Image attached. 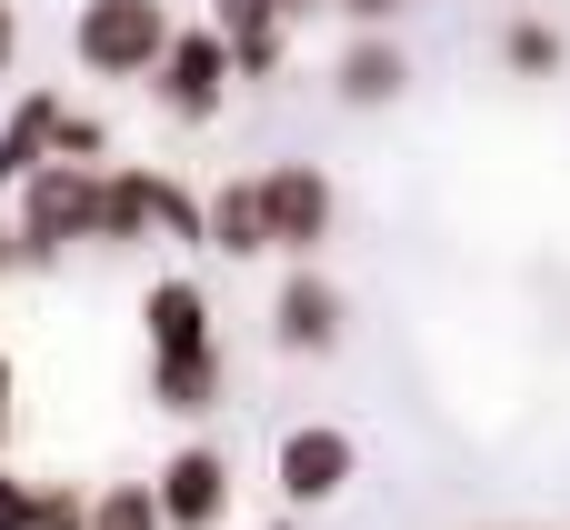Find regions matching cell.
I'll return each mask as SVG.
<instances>
[{"instance_id": "cell-1", "label": "cell", "mask_w": 570, "mask_h": 530, "mask_svg": "<svg viewBox=\"0 0 570 530\" xmlns=\"http://www.w3.org/2000/svg\"><path fill=\"white\" fill-rule=\"evenodd\" d=\"M90 190H100V160H40L20 180V210H10V241L20 261H60L90 241Z\"/></svg>"}, {"instance_id": "cell-2", "label": "cell", "mask_w": 570, "mask_h": 530, "mask_svg": "<svg viewBox=\"0 0 570 530\" xmlns=\"http://www.w3.org/2000/svg\"><path fill=\"white\" fill-rule=\"evenodd\" d=\"M160 40H170V0H80L70 20V60L90 80H150Z\"/></svg>"}, {"instance_id": "cell-3", "label": "cell", "mask_w": 570, "mask_h": 530, "mask_svg": "<svg viewBox=\"0 0 570 530\" xmlns=\"http://www.w3.org/2000/svg\"><path fill=\"white\" fill-rule=\"evenodd\" d=\"M230 80H240V70H230V40H220L210 20H190V30L170 20V40H160V60H150V100L200 130V120H220Z\"/></svg>"}, {"instance_id": "cell-4", "label": "cell", "mask_w": 570, "mask_h": 530, "mask_svg": "<svg viewBox=\"0 0 570 530\" xmlns=\"http://www.w3.org/2000/svg\"><path fill=\"white\" fill-rule=\"evenodd\" d=\"M250 180H261V230H271V251H281V261H311V251L331 241V220H341L331 170H311V160H271V170H250Z\"/></svg>"}, {"instance_id": "cell-5", "label": "cell", "mask_w": 570, "mask_h": 530, "mask_svg": "<svg viewBox=\"0 0 570 530\" xmlns=\"http://www.w3.org/2000/svg\"><path fill=\"white\" fill-rule=\"evenodd\" d=\"M361 481V441L341 431V421H301V431H281V451H271V491L291 501V511H321V501H341Z\"/></svg>"}, {"instance_id": "cell-6", "label": "cell", "mask_w": 570, "mask_h": 530, "mask_svg": "<svg viewBox=\"0 0 570 530\" xmlns=\"http://www.w3.org/2000/svg\"><path fill=\"white\" fill-rule=\"evenodd\" d=\"M271 341L291 351V361H331L341 341H351V291L341 281H321L311 261L271 291Z\"/></svg>"}, {"instance_id": "cell-7", "label": "cell", "mask_w": 570, "mask_h": 530, "mask_svg": "<svg viewBox=\"0 0 570 530\" xmlns=\"http://www.w3.org/2000/svg\"><path fill=\"white\" fill-rule=\"evenodd\" d=\"M150 501H160V530H220L230 521V451L180 441V451L150 471Z\"/></svg>"}, {"instance_id": "cell-8", "label": "cell", "mask_w": 570, "mask_h": 530, "mask_svg": "<svg viewBox=\"0 0 570 530\" xmlns=\"http://www.w3.org/2000/svg\"><path fill=\"white\" fill-rule=\"evenodd\" d=\"M90 241H100V251L160 241V170H100V190H90Z\"/></svg>"}, {"instance_id": "cell-9", "label": "cell", "mask_w": 570, "mask_h": 530, "mask_svg": "<svg viewBox=\"0 0 570 530\" xmlns=\"http://www.w3.org/2000/svg\"><path fill=\"white\" fill-rule=\"evenodd\" d=\"M401 90H411V60H401L391 30H361V40L331 60V100H341V110H391Z\"/></svg>"}, {"instance_id": "cell-10", "label": "cell", "mask_w": 570, "mask_h": 530, "mask_svg": "<svg viewBox=\"0 0 570 530\" xmlns=\"http://www.w3.org/2000/svg\"><path fill=\"white\" fill-rule=\"evenodd\" d=\"M200 251L220 261H271V230H261V180H220L200 200Z\"/></svg>"}, {"instance_id": "cell-11", "label": "cell", "mask_w": 570, "mask_h": 530, "mask_svg": "<svg viewBox=\"0 0 570 530\" xmlns=\"http://www.w3.org/2000/svg\"><path fill=\"white\" fill-rule=\"evenodd\" d=\"M140 331H150V351H200V341H210V291H200L190 271L150 281V291H140Z\"/></svg>"}, {"instance_id": "cell-12", "label": "cell", "mask_w": 570, "mask_h": 530, "mask_svg": "<svg viewBox=\"0 0 570 530\" xmlns=\"http://www.w3.org/2000/svg\"><path fill=\"white\" fill-rule=\"evenodd\" d=\"M150 401H160L170 421H200V411L220 401V341H200V351H150Z\"/></svg>"}, {"instance_id": "cell-13", "label": "cell", "mask_w": 570, "mask_h": 530, "mask_svg": "<svg viewBox=\"0 0 570 530\" xmlns=\"http://www.w3.org/2000/svg\"><path fill=\"white\" fill-rule=\"evenodd\" d=\"M60 110H70L60 90H30V100L0 120V190H20V180H30V170L60 150Z\"/></svg>"}, {"instance_id": "cell-14", "label": "cell", "mask_w": 570, "mask_h": 530, "mask_svg": "<svg viewBox=\"0 0 570 530\" xmlns=\"http://www.w3.org/2000/svg\"><path fill=\"white\" fill-rule=\"evenodd\" d=\"M501 70H511V80H551V70H561V30H551V20H511V30H501Z\"/></svg>"}, {"instance_id": "cell-15", "label": "cell", "mask_w": 570, "mask_h": 530, "mask_svg": "<svg viewBox=\"0 0 570 530\" xmlns=\"http://www.w3.org/2000/svg\"><path fill=\"white\" fill-rule=\"evenodd\" d=\"M90 530H160V501H150V481H110V491L90 501Z\"/></svg>"}, {"instance_id": "cell-16", "label": "cell", "mask_w": 570, "mask_h": 530, "mask_svg": "<svg viewBox=\"0 0 570 530\" xmlns=\"http://www.w3.org/2000/svg\"><path fill=\"white\" fill-rule=\"evenodd\" d=\"M100 150H110V130H100L90 110H60V150H50V160H100Z\"/></svg>"}, {"instance_id": "cell-17", "label": "cell", "mask_w": 570, "mask_h": 530, "mask_svg": "<svg viewBox=\"0 0 570 530\" xmlns=\"http://www.w3.org/2000/svg\"><path fill=\"white\" fill-rule=\"evenodd\" d=\"M160 241H190V251H200V200H190L180 180H160Z\"/></svg>"}, {"instance_id": "cell-18", "label": "cell", "mask_w": 570, "mask_h": 530, "mask_svg": "<svg viewBox=\"0 0 570 530\" xmlns=\"http://www.w3.org/2000/svg\"><path fill=\"white\" fill-rule=\"evenodd\" d=\"M30 530H90V501L80 491H40L30 501Z\"/></svg>"}, {"instance_id": "cell-19", "label": "cell", "mask_w": 570, "mask_h": 530, "mask_svg": "<svg viewBox=\"0 0 570 530\" xmlns=\"http://www.w3.org/2000/svg\"><path fill=\"white\" fill-rule=\"evenodd\" d=\"M261 20H281V0H210V30H220V40H240V30H261Z\"/></svg>"}, {"instance_id": "cell-20", "label": "cell", "mask_w": 570, "mask_h": 530, "mask_svg": "<svg viewBox=\"0 0 570 530\" xmlns=\"http://www.w3.org/2000/svg\"><path fill=\"white\" fill-rule=\"evenodd\" d=\"M30 501H40V481H20V471L0 461V530H30Z\"/></svg>"}, {"instance_id": "cell-21", "label": "cell", "mask_w": 570, "mask_h": 530, "mask_svg": "<svg viewBox=\"0 0 570 530\" xmlns=\"http://www.w3.org/2000/svg\"><path fill=\"white\" fill-rule=\"evenodd\" d=\"M331 10H341V20H361V30H391L411 0H331Z\"/></svg>"}, {"instance_id": "cell-22", "label": "cell", "mask_w": 570, "mask_h": 530, "mask_svg": "<svg viewBox=\"0 0 570 530\" xmlns=\"http://www.w3.org/2000/svg\"><path fill=\"white\" fill-rule=\"evenodd\" d=\"M10 60H20V0H0V80H10Z\"/></svg>"}, {"instance_id": "cell-23", "label": "cell", "mask_w": 570, "mask_h": 530, "mask_svg": "<svg viewBox=\"0 0 570 530\" xmlns=\"http://www.w3.org/2000/svg\"><path fill=\"white\" fill-rule=\"evenodd\" d=\"M0 441H10V351H0Z\"/></svg>"}, {"instance_id": "cell-24", "label": "cell", "mask_w": 570, "mask_h": 530, "mask_svg": "<svg viewBox=\"0 0 570 530\" xmlns=\"http://www.w3.org/2000/svg\"><path fill=\"white\" fill-rule=\"evenodd\" d=\"M10 271H20V241H10V220H0V281H10Z\"/></svg>"}, {"instance_id": "cell-25", "label": "cell", "mask_w": 570, "mask_h": 530, "mask_svg": "<svg viewBox=\"0 0 570 530\" xmlns=\"http://www.w3.org/2000/svg\"><path fill=\"white\" fill-rule=\"evenodd\" d=\"M311 10H331V0H281V20H311Z\"/></svg>"}, {"instance_id": "cell-26", "label": "cell", "mask_w": 570, "mask_h": 530, "mask_svg": "<svg viewBox=\"0 0 570 530\" xmlns=\"http://www.w3.org/2000/svg\"><path fill=\"white\" fill-rule=\"evenodd\" d=\"M261 530H301V521H261Z\"/></svg>"}]
</instances>
